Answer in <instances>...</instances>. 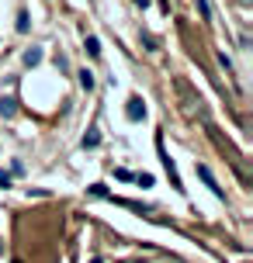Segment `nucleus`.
Segmentation results:
<instances>
[{"label":"nucleus","mask_w":253,"mask_h":263,"mask_svg":"<svg viewBox=\"0 0 253 263\" xmlns=\"http://www.w3.org/2000/svg\"><path fill=\"white\" fill-rule=\"evenodd\" d=\"M194 170H198V177H201V180H205V184H208V187H212V194H215V197H226V194H222V187H219V180H215V177H212V170H208V166H205V163H198V166H194Z\"/></svg>","instance_id":"obj_1"},{"label":"nucleus","mask_w":253,"mask_h":263,"mask_svg":"<svg viewBox=\"0 0 253 263\" xmlns=\"http://www.w3.org/2000/svg\"><path fill=\"white\" fill-rule=\"evenodd\" d=\"M125 115H128V122H142V118H146V104H142V97H132L128 108H125Z\"/></svg>","instance_id":"obj_2"},{"label":"nucleus","mask_w":253,"mask_h":263,"mask_svg":"<svg viewBox=\"0 0 253 263\" xmlns=\"http://www.w3.org/2000/svg\"><path fill=\"white\" fill-rule=\"evenodd\" d=\"M24 63L38 66V63H42V49H28V52H24Z\"/></svg>","instance_id":"obj_3"},{"label":"nucleus","mask_w":253,"mask_h":263,"mask_svg":"<svg viewBox=\"0 0 253 263\" xmlns=\"http://www.w3.org/2000/svg\"><path fill=\"white\" fill-rule=\"evenodd\" d=\"M80 87H84V90H94V73H90V69L80 73Z\"/></svg>","instance_id":"obj_4"},{"label":"nucleus","mask_w":253,"mask_h":263,"mask_svg":"<svg viewBox=\"0 0 253 263\" xmlns=\"http://www.w3.org/2000/svg\"><path fill=\"white\" fill-rule=\"evenodd\" d=\"M87 52H90V56H101V42H97V38H94V35H90V38H87Z\"/></svg>","instance_id":"obj_5"},{"label":"nucleus","mask_w":253,"mask_h":263,"mask_svg":"<svg viewBox=\"0 0 253 263\" xmlns=\"http://www.w3.org/2000/svg\"><path fill=\"white\" fill-rule=\"evenodd\" d=\"M97 142H101V135H97V132H90V135H84V149H94Z\"/></svg>","instance_id":"obj_6"},{"label":"nucleus","mask_w":253,"mask_h":263,"mask_svg":"<svg viewBox=\"0 0 253 263\" xmlns=\"http://www.w3.org/2000/svg\"><path fill=\"white\" fill-rule=\"evenodd\" d=\"M0 115L10 118V115H14V101H0Z\"/></svg>","instance_id":"obj_7"},{"label":"nucleus","mask_w":253,"mask_h":263,"mask_svg":"<svg viewBox=\"0 0 253 263\" xmlns=\"http://www.w3.org/2000/svg\"><path fill=\"white\" fill-rule=\"evenodd\" d=\"M17 31H28V14H17Z\"/></svg>","instance_id":"obj_8"},{"label":"nucleus","mask_w":253,"mask_h":263,"mask_svg":"<svg viewBox=\"0 0 253 263\" xmlns=\"http://www.w3.org/2000/svg\"><path fill=\"white\" fill-rule=\"evenodd\" d=\"M135 180H139V184H142V187H153V177H149V173H139V177H135Z\"/></svg>","instance_id":"obj_9"},{"label":"nucleus","mask_w":253,"mask_h":263,"mask_svg":"<svg viewBox=\"0 0 253 263\" xmlns=\"http://www.w3.org/2000/svg\"><path fill=\"white\" fill-rule=\"evenodd\" d=\"M0 187H10V173H0Z\"/></svg>","instance_id":"obj_10"}]
</instances>
